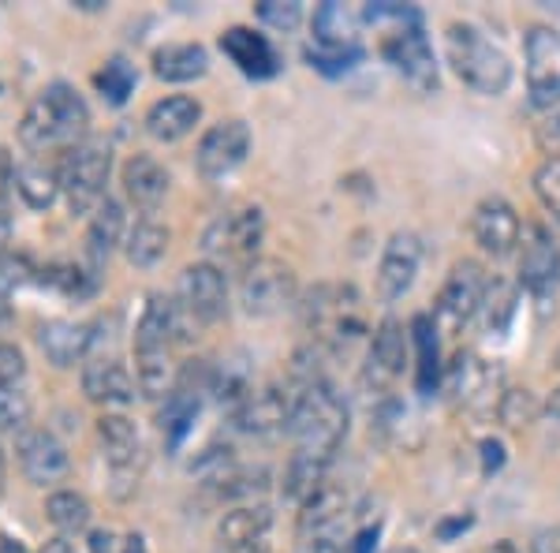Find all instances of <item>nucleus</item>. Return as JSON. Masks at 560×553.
I'll return each instance as SVG.
<instances>
[{"instance_id": "obj_1", "label": "nucleus", "mask_w": 560, "mask_h": 553, "mask_svg": "<svg viewBox=\"0 0 560 553\" xmlns=\"http://www.w3.org/2000/svg\"><path fill=\"white\" fill-rule=\"evenodd\" d=\"M90 131V105L83 102L75 87L68 83H49L26 105L23 124H20V142L31 153L45 150H71L79 142H86Z\"/></svg>"}, {"instance_id": "obj_2", "label": "nucleus", "mask_w": 560, "mask_h": 553, "mask_svg": "<svg viewBox=\"0 0 560 553\" xmlns=\"http://www.w3.org/2000/svg\"><path fill=\"white\" fill-rule=\"evenodd\" d=\"M445 57H448V68L456 71L459 83L471 87L475 94L497 97L512 83V60L504 57L501 45H493L471 23H448Z\"/></svg>"}, {"instance_id": "obj_3", "label": "nucleus", "mask_w": 560, "mask_h": 553, "mask_svg": "<svg viewBox=\"0 0 560 553\" xmlns=\"http://www.w3.org/2000/svg\"><path fill=\"white\" fill-rule=\"evenodd\" d=\"M288 430L295 434V449L322 452V457H337L340 441L348 434V404L329 382H311L300 389L295 415Z\"/></svg>"}, {"instance_id": "obj_4", "label": "nucleus", "mask_w": 560, "mask_h": 553, "mask_svg": "<svg viewBox=\"0 0 560 553\" xmlns=\"http://www.w3.org/2000/svg\"><path fill=\"white\" fill-rule=\"evenodd\" d=\"M108 172H113V150L102 139H86L79 147H71L60 153L57 180H60V195L68 198L71 214H90L94 217L97 206L105 203V187H108Z\"/></svg>"}, {"instance_id": "obj_5", "label": "nucleus", "mask_w": 560, "mask_h": 553, "mask_svg": "<svg viewBox=\"0 0 560 553\" xmlns=\"http://www.w3.org/2000/svg\"><path fill=\"white\" fill-rule=\"evenodd\" d=\"M303 322L318 341L345 344L366 333L363 303L351 285H318L303 303Z\"/></svg>"}, {"instance_id": "obj_6", "label": "nucleus", "mask_w": 560, "mask_h": 553, "mask_svg": "<svg viewBox=\"0 0 560 553\" xmlns=\"http://www.w3.org/2000/svg\"><path fill=\"white\" fill-rule=\"evenodd\" d=\"M261 235H266V214L258 206H240L221 217H213L210 229L202 232V251L213 262H229V266H255Z\"/></svg>"}, {"instance_id": "obj_7", "label": "nucleus", "mask_w": 560, "mask_h": 553, "mask_svg": "<svg viewBox=\"0 0 560 553\" xmlns=\"http://www.w3.org/2000/svg\"><path fill=\"white\" fill-rule=\"evenodd\" d=\"M382 57L393 65L396 76L408 83L415 94H433L438 90V60H433L430 38L422 23L388 26L382 38Z\"/></svg>"}, {"instance_id": "obj_8", "label": "nucleus", "mask_w": 560, "mask_h": 553, "mask_svg": "<svg viewBox=\"0 0 560 553\" xmlns=\"http://www.w3.org/2000/svg\"><path fill=\"white\" fill-rule=\"evenodd\" d=\"M520 285L530 299H538V307H549L560 288V243L538 221L523 224L520 235Z\"/></svg>"}, {"instance_id": "obj_9", "label": "nucleus", "mask_w": 560, "mask_h": 553, "mask_svg": "<svg viewBox=\"0 0 560 553\" xmlns=\"http://www.w3.org/2000/svg\"><path fill=\"white\" fill-rule=\"evenodd\" d=\"M486 285H490V277L482 274L478 262H456L453 274L441 285L438 303H433V325H438V333L464 330V325L482 311Z\"/></svg>"}, {"instance_id": "obj_10", "label": "nucleus", "mask_w": 560, "mask_h": 553, "mask_svg": "<svg viewBox=\"0 0 560 553\" xmlns=\"http://www.w3.org/2000/svg\"><path fill=\"white\" fill-rule=\"evenodd\" d=\"M523 57H527V94L535 108H560V34L553 26L535 23L523 42Z\"/></svg>"}, {"instance_id": "obj_11", "label": "nucleus", "mask_w": 560, "mask_h": 553, "mask_svg": "<svg viewBox=\"0 0 560 553\" xmlns=\"http://www.w3.org/2000/svg\"><path fill=\"white\" fill-rule=\"evenodd\" d=\"M295 292H300V285H295L292 266H284L280 258H258L240 277L243 307H247V314H258V319H269V314L292 307Z\"/></svg>"}, {"instance_id": "obj_12", "label": "nucleus", "mask_w": 560, "mask_h": 553, "mask_svg": "<svg viewBox=\"0 0 560 553\" xmlns=\"http://www.w3.org/2000/svg\"><path fill=\"white\" fill-rule=\"evenodd\" d=\"M448 389L456 393V401L467 412H493L501 407L504 396V378L501 367H493L490 359H482L478 352H459L448 367Z\"/></svg>"}, {"instance_id": "obj_13", "label": "nucleus", "mask_w": 560, "mask_h": 553, "mask_svg": "<svg viewBox=\"0 0 560 553\" xmlns=\"http://www.w3.org/2000/svg\"><path fill=\"white\" fill-rule=\"evenodd\" d=\"M176 299L195 314L202 325H213L229 314V280H224V269L213 266V262H195L179 274L176 285Z\"/></svg>"}, {"instance_id": "obj_14", "label": "nucleus", "mask_w": 560, "mask_h": 553, "mask_svg": "<svg viewBox=\"0 0 560 553\" xmlns=\"http://www.w3.org/2000/svg\"><path fill=\"white\" fill-rule=\"evenodd\" d=\"M408 367V333L396 319H385L374 330L366 352V367H363V385L370 393H388L396 385V378Z\"/></svg>"}, {"instance_id": "obj_15", "label": "nucleus", "mask_w": 560, "mask_h": 553, "mask_svg": "<svg viewBox=\"0 0 560 553\" xmlns=\"http://www.w3.org/2000/svg\"><path fill=\"white\" fill-rule=\"evenodd\" d=\"M250 153V128L243 120H221L198 142V172L206 180H221L229 172H236Z\"/></svg>"}, {"instance_id": "obj_16", "label": "nucleus", "mask_w": 560, "mask_h": 553, "mask_svg": "<svg viewBox=\"0 0 560 553\" xmlns=\"http://www.w3.org/2000/svg\"><path fill=\"white\" fill-rule=\"evenodd\" d=\"M471 232H475V243L493 258H509L512 251H520V235H523V221L516 214V206L509 198L493 195V198H482L475 206V217H471Z\"/></svg>"}, {"instance_id": "obj_17", "label": "nucleus", "mask_w": 560, "mask_h": 553, "mask_svg": "<svg viewBox=\"0 0 560 553\" xmlns=\"http://www.w3.org/2000/svg\"><path fill=\"white\" fill-rule=\"evenodd\" d=\"M300 389H292V385L255 389V393L247 396V404L236 412V426L243 434H258V438L288 430V426H292V415H295V401H300Z\"/></svg>"}, {"instance_id": "obj_18", "label": "nucleus", "mask_w": 560, "mask_h": 553, "mask_svg": "<svg viewBox=\"0 0 560 553\" xmlns=\"http://www.w3.org/2000/svg\"><path fill=\"white\" fill-rule=\"evenodd\" d=\"M419 262H422V240L415 232H393L377 262V296L385 303L408 296L415 277H419Z\"/></svg>"}, {"instance_id": "obj_19", "label": "nucleus", "mask_w": 560, "mask_h": 553, "mask_svg": "<svg viewBox=\"0 0 560 553\" xmlns=\"http://www.w3.org/2000/svg\"><path fill=\"white\" fill-rule=\"evenodd\" d=\"M97 438H102L105 460H108V468H113L116 483H131L142 464L139 426L120 412H105L102 419H97Z\"/></svg>"}, {"instance_id": "obj_20", "label": "nucleus", "mask_w": 560, "mask_h": 553, "mask_svg": "<svg viewBox=\"0 0 560 553\" xmlns=\"http://www.w3.org/2000/svg\"><path fill=\"white\" fill-rule=\"evenodd\" d=\"M15 452H20L23 475L31 479L34 486H52L68 475L71 460L68 449L60 446L57 434L49 430H23L20 441H15Z\"/></svg>"}, {"instance_id": "obj_21", "label": "nucleus", "mask_w": 560, "mask_h": 553, "mask_svg": "<svg viewBox=\"0 0 560 553\" xmlns=\"http://www.w3.org/2000/svg\"><path fill=\"white\" fill-rule=\"evenodd\" d=\"M269 528H273L269 505H236L221 520V542L232 553H273L269 550Z\"/></svg>"}, {"instance_id": "obj_22", "label": "nucleus", "mask_w": 560, "mask_h": 553, "mask_svg": "<svg viewBox=\"0 0 560 553\" xmlns=\"http://www.w3.org/2000/svg\"><path fill=\"white\" fill-rule=\"evenodd\" d=\"M120 184H124V195H128L142 214H153L161 203H165L168 184H173V180H168V169L161 165L158 158H150V153H135V158L124 161Z\"/></svg>"}, {"instance_id": "obj_23", "label": "nucleus", "mask_w": 560, "mask_h": 553, "mask_svg": "<svg viewBox=\"0 0 560 553\" xmlns=\"http://www.w3.org/2000/svg\"><path fill=\"white\" fill-rule=\"evenodd\" d=\"M83 393H86V401H94V404L124 407L135 401L139 382H135L131 370L124 367L120 359H90L83 367Z\"/></svg>"}, {"instance_id": "obj_24", "label": "nucleus", "mask_w": 560, "mask_h": 553, "mask_svg": "<svg viewBox=\"0 0 560 553\" xmlns=\"http://www.w3.org/2000/svg\"><path fill=\"white\" fill-rule=\"evenodd\" d=\"M221 49H224V57H229L232 65L250 79H269V76H277V68H280V57H277L273 45L261 38V34L247 31V26H232V31H224Z\"/></svg>"}, {"instance_id": "obj_25", "label": "nucleus", "mask_w": 560, "mask_h": 553, "mask_svg": "<svg viewBox=\"0 0 560 553\" xmlns=\"http://www.w3.org/2000/svg\"><path fill=\"white\" fill-rule=\"evenodd\" d=\"M198 120H202V105L187 94H173V97H161V102L150 105L147 131L158 142H179L195 131Z\"/></svg>"}, {"instance_id": "obj_26", "label": "nucleus", "mask_w": 560, "mask_h": 553, "mask_svg": "<svg viewBox=\"0 0 560 553\" xmlns=\"http://www.w3.org/2000/svg\"><path fill=\"white\" fill-rule=\"evenodd\" d=\"M210 71V53L198 42H173L153 53V76L165 83H195Z\"/></svg>"}, {"instance_id": "obj_27", "label": "nucleus", "mask_w": 560, "mask_h": 553, "mask_svg": "<svg viewBox=\"0 0 560 553\" xmlns=\"http://www.w3.org/2000/svg\"><path fill=\"white\" fill-rule=\"evenodd\" d=\"M38 348L45 352V359L52 367H75V362L86 359L90 352V333L86 325L75 322H45L38 330Z\"/></svg>"}, {"instance_id": "obj_28", "label": "nucleus", "mask_w": 560, "mask_h": 553, "mask_svg": "<svg viewBox=\"0 0 560 553\" xmlns=\"http://www.w3.org/2000/svg\"><path fill=\"white\" fill-rule=\"evenodd\" d=\"M329 464L332 457H322V452H306V449H295L292 460H288V471H284V497L295 505H306L318 489L329 483Z\"/></svg>"}, {"instance_id": "obj_29", "label": "nucleus", "mask_w": 560, "mask_h": 553, "mask_svg": "<svg viewBox=\"0 0 560 553\" xmlns=\"http://www.w3.org/2000/svg\"><path fill=\"white\" fill-rule=\"evenodd\" d=\"M124 229H128V221H124V206L116 203V198H105V203L94 210V217H90V229H86L90 266L94 269L105 266V258L113 255L116 243L124 240Z\"/></svg>"}, {"instance_id": "obj_30", "label": "nucleus", "mask_w": 560, "mask_h": 553, "mask_svg": "<svg viewBox=\"0 0 560 553\" xmlns=\"http://www.w3.org/2000/svg\"><path fill=\"white\" fill-rule=\"evenodd\" d=\"M300 534L303 539H314V534L325 531H337L345 528V516H348V494L340 486L325 483L318 494L311 497L306 505H300Z\"/></svg>"}, {"instance_id": "obj_31", "label": "nucleus", "mask_w": 560, "mask_h": 553, "mask_svg": "<svg viewBox=\"0 0 560 553\" xmlns=\"http://www.w3.org/2000/svg\"><path fill=\"white\" fill-rule=\"evenodd\" d=\"M173 307L176 299L168 296H150L147 311L135 330V352H168L173 348Z\"/></svg>"}, {"instance_id": "obj_32", "label": "nucleus", "mask_w": 560, "mask_h": 553, "mask_svg": "<svg viewBox=\"0 0 560 553\" xmlns=\"http://www.w3.org/2000/svg\"><path fill=\"white\" fill-rule=\"evenodd\" d=\"M168 240H173V232H168L165 224L153 221V217H142V221H135V229L128 232V243H124V251H128L131 266L153 269L161 258L168 255Z\"/></svg>"}, {"instance_id": "obj_33", "label": "nucleus", "mask_w": 560, "mask_h": 553, "mask_svg": "<svg viewBox=\"0 0 560 553\" xmlns=\"http://www.w3.org/2000/svg\"><path fill=\"white\" fill-rule=\"evenodd\" d=\"M135 356H139V367H135L139 393L150 396V401H168L179 385L168 352H135Z\"/></svg>"}, {"instance_id": "obj_34", "label": "nucleus", "mask_w": 560, "mask_h": 553, "mask_svg": "<svg viewBox=\"0 0 560 553\" xmlns=\"http://www.w3.org/2000/svg\"><path fill=\"white\" fill-rule=\"evenodd\" d=\"M355 26H359L355 15H351L345 4L329 0V4H322L318 12H314V42H318V45H340V49H351V45H359Z\"/></svg>"}, {"instance_id": "obj_35", "label": "nucleus", "mask_w": 560, "mask_h": 553, "mask_svg": "<svg viewBox=\"0 0 560 553\" xmlns=\"http://www.w3.org/2000/svg\"><path fill=\"white\" fill-rule=\"evenodd\" d=\"M15 192L23 195L26 206L45 210V206H52V198L60 195L57 169H45L42 161H26V165L15 169Z\"/></svg>"}, {"instance_id": "obj_36", "label": "nucleus", "mask_w": 560, "mask_h": 553, "mask_svg": "<svg viewBox=\"0 0 560 553\" xmlns=\"http://www.w3.org/2000/svg\"><path fill=\"white\" fill-rule=\"evenodd\" d=\"M45 516H49L52 528L68 539V534H79L90 528V502L83 494H75V489H57V494H49V502H45Z\"/></svg>"}, {"instance_id": "obj_37", "label": "nucleus", "mask_w": 560, "mask_h": 553, "mask_svg": "<svg viewBox=\"0 0 560 553\" xmlns=\"http://www.w3.org/2000/svg\"><path fill=\"white\" fill-rule=\"evenodd\" d=\"M195 415H198V393L187 385H176V393L168 396L165 412H161V430H165L168 446H179V438L191 430Z\"/></svg>"}, {"instance_id": "obj_38", "label": "nucleus", "mask_w": 560, "mask_h": 553, "mask_svg": "<svg viewBox=\"0 0 560 553\" xmlns=\"http://www.w3.org/2000/svg\"><path fill=\"white\" fill-rule=\"evenodd\" d=\"M438 325H433L430 314H419V319L411 322V341H415V348H419V389L422 393H430L433 385H438V375H441V367H438Z\"/></svg>"}, {"instance_id": "obj_39", "label": "nucleus", "mask_w": 560, "mask_h": 553, "mask_svg": "<svg viewBox=\"0 0 560 553\" xmlns=\"http://www.w3.org/2000/svg\"><path fill=\"white\" fill-rule=\"evenodd\" d=\"M516 285H509V280L493 277L490 285H486V299H482V322L490 333H501L504 325L512 322V314H516Z\"/></svg>"}, {"instance_id": "obj_40", "label": "nucleus", "mask_w": 560, "mask_h": 553, "mask_svg": "<svg viewBox=\"0 0 560 553\" xmlns=\"http://www.w3.org/2000/svg\"><path fill=\"white\" fill-rule=\"evenodd\" d=\"M94 83H97V90H102V97L108 105H124L131 97L135 83H139V76H135V68L124 57H113L102 71H97Z\"/></svg>"}, {"instance_id": "obj_41", "label": "nucleus", "mask_w": 560, "mask_h": 553, "mask_svg": "<svg viewBox=\"0 0 560 553\" xmlns=\"http://www.w3.org/2000/svg\"><path fill=\"white\" fill-rule=\"evenodd\" d=\"M306 60H311V68H318L322 76H345L363 60V49L359 45H351V49H340V45H318V42H306Z\"/></svg>"}, {"instance_id": "obj_42", "label": "nucleus", "mask_w": 560, "mask_h": 553, "mask_svg": "<svg viewBox=\"0 0 560 553\" xmlns=\"http://www.w3.org/2000/svg\"><path fill=\"white\" fill-rule=\"evenodd\" d=\"M213 486L224 502H247V497H255L269 486V475L261 468H232L229 475H221Z\"/></svg>"}, {"instance_id": "obj_43", "label": "nucleus", "mask_w": 560, "mask_h": 553, "mask_svg": "<svg viewBox=\"0 0 560 553\" xmlns=\"http://www.w3.org/2000/svg\"><path fill=\"white\" fill-rule=\"evenodd\" d=\"M535 195L546 214L560 224V158H546L535 169Z\"/></svg>"}, {"instance_id": "obj_44", "label": "nucleus", "mask_w": 560, "mask_h": 553, "mask_svg": "<svg viewBox=\"0 0 560 553\" xmlns=\"http://www.w3.org/2000/svg\"><path fill=\"white\" fill-rule=\"evenodd\" d=\"M497 415H501V423H509V426H527V423H535V415H538L535 393H530V389H504Z\"/></svg>"}, {"instance_id": "obj_45", "label": "nucleus", "mask_w": 560, "mask_h": 553, "mask_svg": "<svg viewBox=\"0 0 560 553\" xmlns=\"http://www.w3.org/2000/svg\"><path fill=\"white\" fill-rule=\"evenodd\" d=\"M31 419V396L20 385H4L0 389V430H23Z\"/></svg>"}, {"instance_id": "obj_46", "label": "nucleus", "mask_w": 560, "mask_h": 553, "mask_svg": "<svg viewBox=\"0 0 560 553\" xmlns=\"http://www.w3.org/2000/svg\"><path fill=\"white\" fill-rule=\"evenodd\" d=\"M255 15L273 31H295L303 23V4L300 0H261Z\"/></svg>"}, {"instance_id": "obj_47", "label": "nucleus", "mask_w": 560, "mask_h": 553, "mask_svg": "<svg viewBox=\"0 0 560 553\" xmlns=\"http://www.w3.org/2000/svg\"><path fill=\"white\" fill-rule=\"evenodd\" d=\"M26 375V359L15 344H0V389L4 385H20V378Z\"/></svg>"}, {"instance_id": "obj_48", "label": "nucleus", "mask_w": 560, "mask_h": 553, "mask_svg": "<svg viewBox=\"0 0 560 553\" xmlns=\"http://www.w3.org/2000/svg\"><path fill=\"white\" fill-rule=\"evenodd\" d=\"M535 139H538V147H541L546 158H560V108H557V113H549L546 120L538 124Z\"/></svg>"}, {"instance_id": "obj_49", "label": "nucleus", "mask_w": 560, "mask_h": 553, "mask_svg": "<svg viewBox=\"0 0 560 553\" xmlns=\"http://www.w3.org/2000/svg\"><path fill=\"white\" fill-rule=\"evenodd\" d=\"M351 542L345 528L337 531H325V534H314V539H306V553H348Z\"/></svg>"}, {"instance_id": "obj_50", "label": "nucleus", "mask_w": 560, "mask_h": 553, "mask_svg": "<svg viewBox=\"0 0 560 553\" xmlns=\"http://www.w3.org/2000/svg\"><path fill=\"white\" fill-rule=\"evenodd\" d=\"M530 553H560V523L541 528L535 539H530Z\"/></svg>"}, {"instance_id": "obj_51", "label": "nucleus", "mask_w": 560, "mask_h": 553, "mask_svg": "<svg viewBox=\"0 0 560 553\" xmlns=\"http://www.w3.org/2000/svg\"><path fill=\"white\" fill-rule=\"evenodd\" d=\"M12 184H15L12 153H8L4 147H0V210H4V198H8V192H12Z\"/></svg>"}, {"instance_id": "obj_52", "label": "nucleus", "mask_w": 560, "mask_h": 553, "mask_svg": "<svg viewBox=\"0 0 560 553\" xmlns=\"http://www.w3.org/2000/svg\"><path fill=\"white\" fill-rule=\"evenodd\" d=\"M86 546H90V553H120L124 542H116L113 531H94V534H90Z\"/></svg>"}, {"instance_id": "obj_53", "label": "nucleus", "mask_w": 560, "mask_h": 553, "mask_svg": "<svg viewBox=\"0 0 560 553\" xmlns=\"http://www.w3.org/2000/svg\"><path fill=\"white\" fill-rule=\"evenodd\" d=\"M42 553H75V546H71V542L65 539V534H57V539H49V542H45Z\"/></svg>"}, {"instance_id": "obj_54", "label": "nucleus", "mask_w": 560, "mask_h": 553, "mask_svg": "<svg viewBox=\"0 0 560 553\" xmlns=\"http://www.w3.org/2000/svg\"><path fill=\"white\" fill-rule=\"evenodd\" d=\"M120 553H147V542H142V534H128V539H124V546H120Z\"/></svg>"}, {"instance_id": "obj_55", "label": "nucleus", "mask_w": 560, "mask_h": 553, "mask_svg": "<svg viewBox=\"0 0 560 553\" xmlns=\"http://www.w3.org/2000/svg\"><path fill=\"white\" fill-rule=\"evenodd\" d=\"M8 240H12V217L0 210V251L8 247Z\"/></svg>"}, {"instance_id": "obj_56", "label": "nucleus", "mask_w": 560, "mask_h": 553, "mask_svg": "<svg viewBox=\"0 0 560 553\" xmlns=\"http://www.w3.org/2000/svg\"><path fill=\"white\" fill-rule=\"evenodd\" d=\"M0 553H26V546L20 539H8V534H0Z\"/></svg>"}, {"instance_id": "obj_57", "label": "nucleus", "mask_w": 560, "mask_h": 553, "mask_svg": "<svg viewBox=\"0 0 560 553\" xmlns=\"http://www.w3.org/2000/svg\"><path fill=\"white\" fill-rule=\"evenodd\" d=\"M546 412L553 415V419H560V385L553 389V393H549V401H546Z\"/></svg>"}, {"instance_id": "obj_58", "label": "nucleus", "mask_w": 560, "mask_h": 553, "mask_svg": "<svg viewBox=\"0 0 560 553\" xmlns=\"http://www.w3.org/2000/svg\"><path fill=\"white\" fill-rule=\"evenodd\" d=\"M482 553H520L516 542H493V546H486Z\"/></svg>"}, {"instance_id": "obj_59", "label": "nucleus", "mask_w": 560, "mask_h": 553, "mask_svg": "<svg viewBox=\"0 0 560 553\" xmlns=\"http://www.w3.org/2000/svg\"><path fill=\"white\" fill-rule=\"evenodd\" d=\"M8 319H12V307H8V296L0 292V330L8 325Z\"/></svg>"}, {"instance_id": "obj_60", "label": "nucleus", "mask_w": 560, "mask_h": 553, "mask_svg": "<svg viewBox=\"0 0 560 553\" xmlns=\"http://www.w3.org/2000/svg\"><path fill=\"white\" fill-rule=\"evenodd\" d=\"M0 486H4V457H0Z\"/></svg>"}, {"instance_id": "obj_61", "label": "nucleus", "mask_w": 560, "mask_h": 553, "mask_svg": "<svg viewBox=\"0 0 560 553\" xmlns=\"http://www.w3.org/2000/svg\"><path fill=\"white\" fill-rule=\"evenodd\" d=\"M396 553H419V550H396Z\"/></svg>"}, {"instance_id": "obj_62", "label": "nucleus", "mask_w": 560, "mask_h": 553, "mask_svg": "<svg viewBox=\"0 0 560 553\" xmlns=\"http://www.w3.org/2000/svg\"><path fill=\"white\" fill-rule=\"evenodd\" d=\"M557 367H560V352H557Z\"/></svg>"}]
</instances>
